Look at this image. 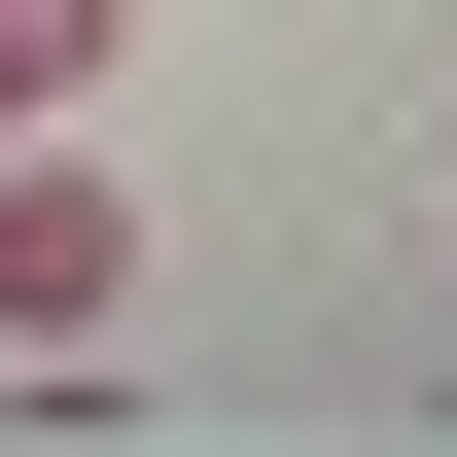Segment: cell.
Returning a JSON list of instances; mask_svg holds the SVG:
<instances>
[{
  "mask_svg": "<svg viewBox=\"0 0 457 457\" xmlns=\"http://www.w3.org/2000/svg\"><path fill=\"white\" fill-rule=\"evenodd\" d=\"M106 36H141V0H0V141H36V106H106Z\"/></svg>",
  "mask_w": 457,
  "mask_h": 457,
  "instance_id": "cell-2",
  "label": "cell"
},
{
  "mask_svg": "<svg viewBox=\"0 0 457 457\" xmlns=\"http://www.w3.org/2000/svg\"><path fill=\"white\" fill-rule=\"evenodd\" d=\"M0 352H36V387H106V352H141V176H106V106L0 141Z\"/></svg>",
  "mask_w": 457,
  "mask_h": 457,
  "instance_id": "cell-1",
  "label": "cell"
}]
</instances>
